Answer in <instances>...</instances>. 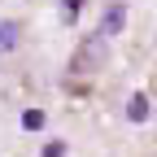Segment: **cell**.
<instances>
[{
	"instance_id": "3",
	"label": "cell",
	"mask_w": 157,
	"mask_h": 157,
	"mask_svg": "<svg viewBox=\"0 0 157 157\" xmlns=\"http://www.w3.org/2000/svg\"><path fill=\"white\" fill-rule=\"evenodd\" d=\"M148 113H153V101H148V92H135L131 101H127V118H131V122H148Z\"/></svg>"
},
{
	"instance_id": "2",
	"label": "cell",
	"mask_w": 157,
	"mask_h": 157,
	"mask_svg": "<svg viewBox=\"0 0 157 157\" xmlns=\"http://www.w3.org/2000/svg\"><path fill=\"white\" fill-rule=\"evenodd\" d=\"M122 26H127V5L118 0V5H109V9H105V17H101V31H96V35H101V39H113Z\"/></svg>"
},
{
	"instance_id": "1",
	"label": "cell",
	"mask_w": 157,
	"mask_h": 157,
	"mask_svg": "<svg viewBox=\"0 0 157 157\" xmlns=\"http://www.w3.org/2000/svg\"><path fill=\"white\" fill-rule=\"evenodd\" d=\"M105 61H109V39H101V35H87L83 44L74 48V57H70V74H74V78L101 74V70H105Z\"/></svg>"
},
{
	"instance_id": "4",
	"label": "cell",
	"mask_w": 157,
	"mask_h": 157,
	"mask_svg": "<svg viewBox=\"0 0 157 157\" xmlns=\"http://www.w3.org/2000/svg\"><path fill=\"white\" fill-rule=\"evenodd\" d=\"M17 39H22V26L17 22H0V52H13Z\"/></svg>"
},
{
	"instance_id": "6",
	"label": "cell",
	"mask_w": 157,
	"mask_h": 157,
	"mask_svg": "<svg viewBox=\"0 0 157 157\" xmlns=\"http://www.w3.org/2000/svg\"><path fill=\"white\" fill-rule=\"evenodd\" d=\"M44 157H66V144H61V140H48V144H44Z\"/></svg>"
},
{
	"instance_id": "5",
	"label": "cell",
	"mask_w": 157,
	"mask_h": 157,
	"mask_svg": "<svg viewBox=\"0 0 157 157\" xmlns=\"http://www.w3.org/2000/svg\"><path fill=\"white\" fill-rule=\"evenodd\" d=\"M22 127L26 131H39V127H44V109H26L22 113Z\"/></svg>"
},
{
	"instance_id": "7",
	"label": "cell",
	"mask_w": 157,
	"mask_h": 157,
	"mask_svg": "<svg viewBox=\"0 0 157 157\" xmlns=\"http://www.w3.org/2000/svg\"><path fill=\"white\" fill-rule=\"evenodd\" d=\"M61 9H66V17H78V9H83V0H61Z\"/></svg>"
}]
</instances>
